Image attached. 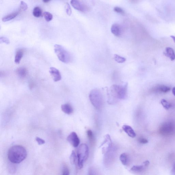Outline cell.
Listing matches in <instances>:
<instances>
[{"instance_id": "2", "label": "cell", "mask_w": 175, "mask_h": 175, "mask_svg": "<svg viewBox=\"0 0 175 175\" xmlns=\"http://www.w3.org/2000/svg\"><path fill=\"white\" fill-rule=\"evenodd\" d=\"M128 83H124L123 85H114L110 88L109 91L110 100L115 101L124 100L127 95Z\"/></svg>"}, {"instance_id": "35", "label": "cell", "mask_w": 175, "mask_h": 175, "mask_svg": "<svg viewBox=\"0 0 175 175\" xmlns=\"http://www.w3.org/2000/svg\"><path fill=\"white\" fill-rule=\"evenodd\" d=\"M170 37L172 38L173 40V41H174V42L175 43V36H174L172 35Z\"/></svg>"}, {"instance_id": "3", "label": "cell", "mask_w": 175, "mask_h": 175, "mask_svg": "<svg viewBox=\"0 0 175 175\" xmlns=\"http://www.w3.org/2000/svg\"><path fill=\"white\" fill-rule=\"evenodd\" d=\"M89 148L87 145L82 144L80 145L77 151V165L79 169L83 168V164L89 157Z\"/></svg>"}, {"instance_id": "22", "label": "cell", "mask_w": 175, "mask_h": 175, "mask_svg": "<svg viewBox=\"0 0 175 175\" xmlns=\"http://www.w3.org/2000/svg\"><path fill=\"white\" fill-rule=\"evenodd\" d=\"M44 17L47 22H50L53 19V16L50 13L48 12H45L43 13Z\"/></svg>"}, {"instance_id": "7", "label": "cell", "mask_w": 175, "mask_h": 175, "mask_svg": "<svg viewBox=\"0 0 175 175\" xmlns=\"http://www.w3.org/2000/svg\"><path fill=\"white\" fill-rule=\"evenodd\" d=\"M174 130V126L170 123H165L161 127L160 131L162 134H171Z\"/></svg>"}, {"instance_id": "27", "label": "cell", "mask_w": 175, "mask_h": 175, "mask_svg": "<svg viewBox=\"0 0 175 175\" xmlns=\"http://www.w3.org/2000/svg\"><path fill=\"white\" fill-rule=\"evenodd\" d=\"M0 43H4L7 44H9L10 42L8 39L5 37H0Z\"/></svg>"}, {"instance_id": "1", "label": "cell", "mask_w": 175, "mask_h": 175, "mask_svg": "<svg viewBox=\"0 0 175 175\" xmlns=\"http://www.w3.org/2000/svg\"><path fill=\"white\" fill-rule=\"evenodd\" d=\"M27 153L26 149L20 146H13L9 149L8 153L9 160L13 164H19L26 158Z\"/></svg>"}, {"instance_id": "33", "label": "cell", "mask_w": 175, "mask_h": 175, "mask_svg": "<svg viewBox=\"0 0 175 175\" xmlns=\"http://www.w3.org/2000/svg\"><path fill=\"white\" fill-rule=\"evenodd\" d=\"M94 172L92 169H90L89 170V175H94Z\"/></svg>"}, {"instance_id": "37", "label": "cell", "mask_w": 175, "mask_h": 175, "mask_svg": "<svg viewBox=\"0 0 175 175\" xmlns=\"http://www.w3.org/2000/svg\"><path fill=\"white\" fill-rule=\"evenodd\" d=\"M173 172L174 173V174H175V164L174 167V168L173 169Z\"/></svg>"}, {"instance_id": "14", "label": "cell", "mask_w": 175, "mask_h": 175, "mask_svg": "<svg viewBox=\"0 0 175 175\" xmlns=\"http://www.w3.org/2000/svg\"><path fill=\"white\" fill-rule=\"evenodd\" d=\"M24 54L23 49H20L18 50L16 53L15 62L16 64H18L20 62L21 59L22 58Z\"/></svg>"}, {"instance_id": "4", "label": "cell", "mask_w": 175, "mask_h": 175, "mask_svg": "<svg viewBox=\"0 0 175 175\" xmlns=\"http://www.w3.org/2000/svg\"><path fill=\"white\" fill-rule=\"evenodd\" d=\"M89 99L91 103L96 109L100 110L103 105V97L102 93L97 89L91 91L89 94Z\"/></svg>"}, {"instance_id": "25", "label": "cell", "mask_w": 175, "mask_h": 175, "mask_svg": "<svg viewBox=\"0 0 175 175\" xmlns=\"http://www.w3.org/2000/svg\"><path fill=\"white\" fill-rule=\"evenodd\" d=\"M20 10L23 11H26L28 8V6L26 3L23 1H21L20 5Z\"/></svg>"}, {"instance_id": "26", "label": "cell", "mask_w": 175, "mask_h": 175, "mask_svg": "<svg viewBox=\"0 0 175 175\" xmlns=\"http://www.w3.org/2000/svg\"><path fill=\"white\" fill-rule=\"evenodd\" d=\"M65 7L66 11L67 14L69 15H71L72 11H71V9L70 5H69V3H67L66 4Z\"/></svg>"}, {"instance_id": "13", "label": "cell", "mask_w": 175, "mask_h": 175, "mask_svg": "<svg viewBox=\"0 0 175 175\" xmlns=\"http://www.w3.org/2000/svg\"><path fill=\"white\" fill-rule=\"evenodd\" d=\"M62 110L65 114L69 115L72 113L73 109L72 106L69 104H65L61 105Z\"/></svg>"}, {"instance_id": "29", "label": "cell", "mask_w": 175, "mask_h": 175, "mask_svg": "<svg viewBox=\"0 0 175 175\" xmlns=\"http://www.w3.org/2000/svg\"><path fill=\"white\" fill-rule=\"evenodd\" d=\"M114 10L115 12H116L122 14H124L125 13V12L124 10L119 7H115L114 8Z\"/></svg>"}, {"instance_id": "20", "label": "cell", "mask_w": 175, "mask_h": 175, "mask_svg": "<svg viewBox=\"0 0 175 175\" xmlns=\"http://www.w3.org/2000/svg\"><path fill=\"white\" fill-rule=\"evenodd\" d=\"M33 15L35 17L39 18L42 15V11L38 7H35L33 10Z\"/></svg>"}, {"instance_id": "36", "label": "cell", "mask_w": 175, "mask_h": 175, "mask_svg": "<svg viewBox=\"0 0 175 175\" xmlns=\"http://www.w3.org/2000/svg\"><path fill=\"white\" fill-rule=\"evenodd\" d=\"M172 93L175 96V87H174L172 89Z\"/></svg>"}, {"instance_id": "31", "label": "cell", "mask_w": 175, "mask_h": 175, "mask_svg": "<svg viewBox=\"0 0 175 175\" xmlns=\"http://www.w3.org/2000/svg\"><path fill=\"white\" fill-rule=\"evenodd\" d=\"M36 140L38 144L39 145L43 144H45V140L39 138V137H36Z\"/></svg>"}, {"instance_id": "12", "label": "cell", "mask_w": 175, "mask_h": 175, "mask_svg": "<svg viewBox=\"0 0 175 175\" xmlns=\"http://www.w3.org/2000/svg\"><path fill=\"white\" fill-rule=\"evenodd\" d=\"M164 54L165 56L169 57L171 60L174 61L175 59V53L172 48L170 47H167L164 52Z\"/></svg>"}, {"instance_id": "19", "label": "cell", "mask_w": 175, "mask_h": 175, "mask_svg": "<svg viewBox=\"0 0 175 175\" xmlns=\"http://www.w3.org/2000/svg\"><path fill=\"white\" fill-rule=\"evenodd\" d=\"M145 167L143 165L134 166L131 168V170L134 172H141L144 170Z\"/></svg>"}, {"instance_id": "23", "label": "cell", "mask_w": 175, "mask_h": 175, "mask_svg": "<svg viewBox=\"0 0 175 175\" xmlns=\"http://www.w3.org/2000/svg\"><path fill=\"white\" fill-rule=\"evenodd\" d=\"M161 103L162 105V106L164 107L165 109H167V110H168L172 106V105H171L170 103L164 99H162L161 100Z\"/></svg>"}, {"instance_id": "32", "label": "cell", "mask_w": 175, "mask_h": 175, "mask_svg": "<svg viewBox=\"0 0 175 175\" xmlns=\"http://www.w3.org/2000/svg\"><path fill=\"white\" fill-rule=\"evenodd\" d=\"M62 175H69V170L66 167H64L63 169V174Z\"/></svg>"}, {"instance_id": "28", "label": "cell", "mask_w": 175, "mask_h": 175, "mask_svg": "<svg viewBox=\"0 0 175 175\" xmlns=\"http://www.w3.org/2000/svg\"><path fill=\"white\" fill-rule=\"evenodd\" d=\"M87 136H88V138L89 140L91 141H92L93 139H94V136H93L92 131L90 130H89L87 131Z\"/></svg>"}, {"instance_id": "10", "label": "cell", "mask_w": 175, "mask_h": 175, "mask_svg": "<svg viewBox=\"0 0 175 175\" xmlns=\"http://www.w3.org/2000/svg\"><path fill=\"white\" fill-rule=\"evenodd\" d=\"M111 31L113 34L117 37H119L122 35V28L118 24H113L111 28Z\"/></svg>"}, {"instance_id": "34", "label": "cell", "mask_w": 175, "mask_h": 175, "mask_svg": "<svg viewBox=\"0 0 175 175\" xmlns=\"http://www.w3.org/2000/svg\"><path fill=\"white\" fill-rule=\"evenodd\" d=\"M144 166L145 167H148L149 164H150V162H149L148 161H146V162H144Z\"/></svg>"}, {"instance_id": "17", "label": "cell", "mask_w": 175, "mask_h": 175, "mask_svg": "<svg viewBox=\"0 0 175 175\" xmlns=\"http://www.w3.org/2000/svg\"><path fill=\"white\" fill-rule=\"evenodd\" d=\"M120 161L124 165H126L128 162V155L126 153H123L120 156Z\"/></svg>"}, {"instance_id": "18", "label": "cell", "mask_w": 175, "mask_h": 175, "mask_svg": "<svg viewBox=\"0 0 175 175\" xmlns=\"http://www.w3.org/2000/svg\"><path fill=\"white\" fill-rule=\"evenodd\" d=\"M157 90L159 92L162 93H167L170 90V88L166 85H161L157 88Z\"/></svg>"}, {"instance_id": "38", "label": "cell", "mask_w": 175, "mask_h": 175, "mask_svg": "<svg viewBox=\"0 0 175 175\" xmlns=\"http://www.w3.org/2000/svg\"><path fill=\"white\" fill-rule=\"evenodd\" d=\"M43 1V2H44L45 3H48L49 2V1H48V0H45V1Z\"/></svg>"}, {"instance_id": "24", "label": "cell", "mask_w": 175, "mask_h": 175, "mask_svg": "<svg viewBox=\"0 0 175 175\" xmlns=\"http://www.w3.org/2000/svg\"><path fill=\"white\" fill-rule=\"evenodd\" d=\"M76 159H77V156L76 155L75 153L74 150H73L71 153L70 156V160L71 164H74L76 162Z\"/></svg>"}, {"instance_id": "5", "label": "cell", "mask_w": 175, "mask_h": 175, "mask_svg": "<svg viewBox=\"0 0 175 175\" xmlns=\"http://www.w3.org/2000/svg\"><path fill=\"white\" fill-rule=\"evenodd\" d=\"M54 50L57 57L62 62L65 63L70 62L71 60L70 54L61 45H55L54 46Z\"/></svg>"}, {"instance_id": "11", "label": "cell", "mask_w": 175, "mask_h": 175, "mask_svg": "<svg viewBox=\"0 0 175 175\" xmlns=\"http://www.w3.org/2000/svg\"><path fill=\"white\" fill-rule=\"evenodd\" d=\"M122 128L123 130L131 138H134L136 136V133L132 127L128 125H124V126H123Z\"/></svg>"}, {"instance_id": "6", "label": "cell", "mask_w": 175, "mask_h": 175, "mask_svg": "<svg viewBox=\"0 0 175 175\" xmlns=\"http://www.w3.org/2000/svg\"><path fill=\"white\" fill-rule=\"evenodd\" d=\"M67 140L72 146L77 148L80 144V140L76 132H73L67 137Z\"/></svg>"}, {"instance_id": "21", "label": "cell", "mask_w": 175, "mask_h": 175, "mask_svg": "<svg viewBox=\"0 0 175 175\" xmlns=\"http://www.w3.org/2000/svg\"><path fill=\"white\" fill-rule=\"evenodd\" d=\"M114 57L115 60L118 63H123L126 60V59L125 57H121L118 55H114Z\"/></svg>"}, {"instance_id": "15", "label": "cell", "mask_w": 175, "mask_h": 175, "mask_svg": "<svg viewBox=\"0 0 175 175\" xmlns=\"http://www.w3.org/2000/svg\"><path fill=\"white\" fill-rule=\"evenodd\" d=\"M21 10L15 12L14 13L10 14L6 16L3 18L2 20L3 22H7L11 20L17 16L19 14Z\"/></svg>"}, {"instance_id": "30", "label": "cell", "mask_w": 175, "mask_h": 175, "mask_svg": "<svg viewBox=\"0 0 175 175\" xmlns=\"http://www.w3.org/2000/svg\"><path fill=\"white\" fill-rule=\"evenodd\" d=\"M138 141L140 144H146L148 142V141L146 139L143 138H139Z\"/></svg>"}, {"instance_id": "9", "label": "cell", "mask_w": 175, "mask_h": 175, "mask_svg": "<svg viewBox=\"0 0 175 175\" xmlns=\"http://www.w3.org/2000/svg\"><path fill=\"white\" fill-rule=\"evenodd\" d=\"M71 4L73 7L77 10L80 11H85V6L80 1L77 0H72L71 1Z\"/></svg>"}, {"instance_id": "16", "label": "cell", "mask_w": 175, "mask_h": 175, "mask_svg": "<svg viewBox=\"0 0 175 175\" xmlns=\"http://www.w3.org/2000/svg\"><path fill=\"white\" fill-rule=\"evenodd\" d=\"M16 72L18 75L20 77L23 78L26 76L27 74V71L25 67H21L17 69Z\"/></svg>"}, {"instance_id": "8", "label": "cell", "mask_w": 175, "mask_h": 175, "mask_svg": "<svg viewBox=\"0 0 175 175\" xmlns=\"http://www.w3.org/2000/svg\"><path fill=\"white\" fill-rule=\"evenodd\" d=\"M49 73L50 74L54 81L55 82L60 80L62 78L61 73L58 69L53 67L50 68Z\"/></svg>"}]
</instances>
